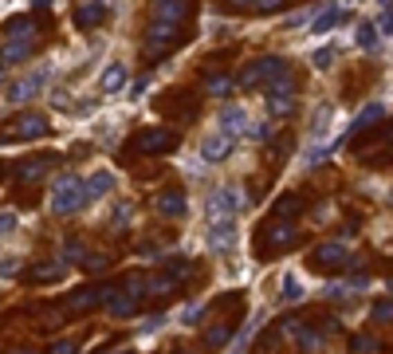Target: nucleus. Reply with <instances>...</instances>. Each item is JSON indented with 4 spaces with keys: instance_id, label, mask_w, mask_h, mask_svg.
<instances>
[{
    "instance_id": "f257e3e1",
    "label": "nucleus",
    "mask_w": 393,
    "mask_h": 354,
    "mask_svg": "<svg viewBox=\"0 0 393 354\" xmlns=\"http://www.w3.org/2000/svg\"><path fill=\"white\" fill-rule=\"evenodd\" d=\"M287 71H291V63L283 60V55H259V60L240 67V75H236L232 83L236 87H259V83H275V79L287 75Z\"/></svg>"
},
{
    "instance_id": "f03ea898",
    "label": "nucleus",
    "mask_w": 393,
    "mask_h": 354,
    "mask_svg": "<svg viewBox=\"0 0 393 354\" xmlns=\"http://www.w3.org/2000/svg\"><path fill=\"white\" fill-rule=\"evenodd\" d=\"M83 205H86L83 177H75V173L55 177V185H51V213H55V217H71V213H79Z\"/></svg>"
},
{
    "instance_id": "7ed1b4c3",
    "label": "nucleus",
    "mask_w": 393,
    "mask_h": 354,
    "mask_svg": "<svg viewBox=\"0 0 393 354\" xmlns=\"http://www.w3.org/2000/svg\"><path fill=\"white\" fill-rule=\"evenodd\" d=\"M240 209H244V193H240L236 185H221V189L205 201V217L209 220H236Z\"/></svg>"
},
{
    "instance_id": "20e7f679",
    "label": "nucleus",
    "mask_w": 393,
    "mask_h": 354,
    "mask_svg": "<svg viewBox=\"0 0 393 354\" xmlns=\"http://www.w3.org/2000/svg\"><path fill=\"white\" fill-rule=\"evenodd\" d=\"M177 130H170V126H146V130H138L134 134V150H142V154H173L177 150Z\"/></svg>"
},
{
    "instance_id": "39448f33",
    "label": "nucleus",
    "mask_w": 393,
    "mask_h": 354,
    "mask_svg": "<svg viewBox=\"0 0 393 354\" xmlns=\"http://www.w3.org/2000/svg\"><path fill=\"white\" fill-rule=\"evenodd\" d=\"M311 264L322 268V272H338V268L350 264V248H346L342 240H322V245L311 252Z\"/></svg>"
},
{
    "instance_id": "423d86ee",
    "label": "nucleus",
    "mask_w": 393,
    "mask_h": 354,
    "mask_svg": "<svg viewBox=\"0 0 393 354\" xmlns=\"http://www.w3.org/2000/svg\"><path fill=\"white\" fill-rule=\"evenodd\" d=\"M205 245H209V252H217V256H228L236 248V220H212L209 232H205Z\"/></svg>"
},
{
    "instance_id": "0eeeda50",
    "label": "nucleus",
    "mask_w": 393,
    "mask_h": 354,
    "mask_svg": "<svg viewBox=\"0 0 393 354\" xmlns=\"http://www.w3.org/2000/svg\"><path fill=\"white\" fill-rule=\"evenodd\" d=\"M154 209H158V213H161L165 220H181L185 213H189V201H185V189H165V193H158Z\"/></svg>"
},
{
    "instance_id": "6e6552de",
    "label": "nucleus",
    "mask_w": 393,
    "mask_h": 354,
    "mask_svg": "<svg viewBox=\"0 0 393 354\" xmlns=\"http://www.w3.org/2000/svg\"><path fill=\"white\" fill-rule=\"evenodd\" d=\"M44 79H48V67H39L36 75H28V79H16L8 87V103H28V98H36L44 91Z\"/></svg>"
},
{
    "instance_id": "1a4fd4ad",
    "label": "nucleus",
    "mask_w": 393,
    "mask_h": 354,
    "mask_svg": "<svg viewBox=\"0 0 393 354\" xmlns=\"http://www.w3.org/2000/svg\"><path fill=\"white\" fill-rule=\"evenodd\" d=\"M232 146H236V138H228V134H209L205 142H201V158L209 161V166H217V161H224L228 154H232Z\"/></svg>"
},
{
    "instance_id": "9d476101",
    "label": "nucleus",
    "mask_w": 393,
    "mask_h": 354,
    "mask_svg": "<svg viewBox=\"0 0 393 354\" xmlns=\"http://www.w3.org/2000/svg\"><path fill=\"white\" fill-rule=\"evenodd\" d=\"M111 292H114L111 283H91V287H79V292L67 299V311H86V307H95L98 299H107Z\"/></svg>"
},
{
    "instance_id": "9b49d317",
    "label": "nucleus",
    "mask_w": 393,
    "mask_h": 354,
    "mask_svg": "<svg viewBox=\"0 0 393 354\" xmlns=\"http://www.w3.org/2000/svg\"><path fill=\"white\" fill-rule=\"evenodd\" d=\"M8 134H12V138H24V142L44 138V134H48V114H24V118H16Z\"/></svg>"
},
{
    "instance_id": "f8f14e48",
    "label": "nucleus",
    "mask_w": 393,
    "mask_h": 354,
    "mask_svg": "<svg viewBox=\"0 0 393 354\" xmlns=\"http://www.w3.org/2000/svg\"><path fill=\"white\" fill-rule=\"evenodd\" d=\"M381 118H385V107H381V103H366V107H362V114L350 123L346 138H354V134H362V130H374V126H381Z\"/></svg>"
},
{
    "instance_id": "ddd939ff",
    "label": "nucleus",
    "mask_w": 393,
    "mask_h": 354,
    "mask_svg": "<svg viewBox=\"0 0 393 354\" xmlns=\"http://www.w3.org/2000/svg\"><path fill=\"white\" fill-rule=\"evenodd\" d=\"M107 20V4L102 0H83L79 8H75V24L79 28H98Z\"/></svg>"
},
{
    "instance_id": "4468645a",
    "label": "nucleus",
    "mask_w": 393,
    "mask_h": 354,
    "mask_svg": "<svg viewBox=\"0 0 393 354\" xmlns=\"http://www.w3.org/2000/svg\"><path fill=\"white\" fill-rule=\"evenodd\" d=\"M259 236L271 240V248H268V256H271V252H280V248H287L295 240V224L291 220H280V224H271V229H259Z\"/></svg>"
},
{
    "instance_id": "2eb2a0df",
    "label": "nucleus",
    "mask_w": 393,
    "mask_h": 354,
    "mask_svg": "<svg viewBox=\"0 0 393 354\" xmlns=\"http://www.w3.org/2000/svg\"><path fill=\"white\" fill-rule=\"evenodd\" d=\"M36 48V39H4V48H0V67H8V63H24Z\"/></svg>"
},
{
    "instance_id": "dca6fc26",
    "label": "nucleus",
    "mask_w": 393,
    "mask_h": 354,
    "mask_svg": "<svg viewBox=\"0 0 393 354\" xmlns=\"http://www.w3.org/2000/svg\"><path fill=\"white\" fill-rule=\"evenodd\" d=\"M248 130V110L244 107H224L221 110V134L236 138V134H244Z\"/></svg>"
},
{
    "instance_id": "f3484780",
    "label": "nucleus",
    "mask_w": 393,
    "mask_h": 354,
    "mask_svg": "<svg viewBox=\"0 0 393 354\" xmlns=\"http://www.w3.org/2000/svg\"><path fill=\"white\" fill-rule=\"evenodd\" d=\"M189 16V0H154V20H173L181 24Z\"/></svg>"
},
{
    "instance_id": "a211bd4d",
    "label": "nucleus",
    "mask_w": 393,
    "mask_h": 354,
    "mask_svg": "<svg viewBox=\"0 0 393 354\" xmlns=\"http://www.w3.org/2000/svg\"><path fill=\"white\" fill-rule=\"evenodd\" d=\"M107 311H111L114 319H130L138 311V299L130 292H118V287H114V292L107 295Z\"/></svg>"
},
{
    "instance_id": "6ab92c4d",
    "label": "nucleus",
    "mask_w": 393,
    "mask_h": 354,
    "mask_svg": "<svg viewBox=\"0 0 393 354\" xmlns=\"http://www.w3.org/2000/svg\"><path fill=\"white\" fill-rule=\"evenodd\" d=\"M48 166H51V158H28V161H20L16 166V182H24V185H32V182H39L44 173H48Z\"/></svg>"
},
{
    "instance_id": "aec40b11",
    "label": "nucleus",
    "mask_w": 393,
    "mask_h": 354,
    "mask_svg": "<svg viewBox=\"0 0 393 354\" xmlns=\"http://www.w3.org/2000/svg\"><path fill=\"white\" fill-rule=\"evenodd\" d=\"M111 185H114V173H111V170H95V173H91V177L83 182V193H86V201H95V197L111 193Z\"/></svg>"
},
{
    "instance_id": "412c9836",
    "label": "nucleus",
    "mask_w": 393,
    "mask_h": 354,
    "mask_svg": "<svg viewBox=\"0 0 393 354\" xmlns=\"http://www.w3.org/2000/svg\"><path fill=\"white\" fill-rule=\"evenodd\" d=\"M295 342H299V354H322V330L315 327H299V335H295Z\"/></svg>"
},
{
    "instance_id": "4be33fe9",
    "label": "nucleus",
    "mask_w": 393,
    "mask_h": 354,
    "mask_svg": "<svg viewBox=\"0 0 393 354\" xmlns=\"http://www.w3.org/2000/svg\"><path fill=\"white\" fill-rule=\"evenodd\" d=\"M342 20H346V8H342V4H331V8H322V12H319V20H315L311 28H315V32L322 36V32H331V28H338Z\"/></svg>"
},
{
    "instance_id": "5701e85b",
    "label": "nucleus",
    "mask_w": 393,
    "mask_h": 354,
    "mask_svg": "<svg viewBox=\"0 0 393 354\" xmlns=\"http://www.w3.org/2000/svg\"><path fill=\"white\" fill-rule=\"evenodd\" d=\"M102 91H107V95H118V91H122L126 87V67L122 63H111V67H107V71H102Z\"/></svg>"
},
{
    "instance_id": "b1692460",
    "label": "nucleus",
    "mask_w": 393,
    "mask_h": 354,
    "mask_svg": "<svg viewBox=\"0 0 393 354\" xmlns=\"http://www.w3.org/2000/svg\"><path fill=\"white\" fill-rule=\"evenodd\" d=\"M228 91H232V75H224V71H209V75H205V95L224 98Z\"/></svg>"
},
{
    "instance_id": "393cba45",
    "label": "nucleus",
    "mask_w": 393,
    "mask_h": 354,
    "mask_svg": "<svg viewBox=\"0 0 393 354\" xmlns=\"http://www.w3.org/2000/svg\"><path fill=\"white\" fill-rule=\"evenodd\" d=\"M268 114H275V118H291L295 114V95H268Z\"/></svg>"
},
{
    "instance_id": "a878e982",
    "label": "nucleus",
    "mask_w": 393,
    "mask_h": 354,
    "mask_svg": "<svg viewBox=\"0 0 393 354\" xmlns=\"http://www.w3.org/2000/svg\"><path fill=\"white\" fill-rule=\"evenodd\" d=\"M4 36L8 39H36V24L28 16H20V20H12V24L4 28Z\"/></svg>"
},
{
    "instance_id": "bb28decb",
    "label": "nucleus",
    "mask_w": 393,
    "mask_h": 354,
    "mask_svg": "<svg viewBox=\"0 0 393 354\" xmlns=\"http://www.w3.org/2000/svg\"><path fill=\"white\" fill-rule=\"evenodd\" d=\"M228 335H232V327H228V323H217V327L205 330V346H212V351H217V346H224V342H228Z\"/></svg>"
},
{
    "instance_id": "cd10ccee",
    "label": "nucleus",
    "mask_w": 393,
    "mask_h": 354,
    "mask_svg": "<svg viewBox=\"0 0 393 354\" xmlns=\"http://www.w3.org/2000/svg\"><path fill=\"white\" fill-rule=\"evenodd\" d=\"M334 60H338V48H315V55H311V63L319 67V71H327V67H334Z\"/></svg>"
},
{
    "instance_id": "c85d7f7f",
    "label": "nucleus",
    "mask_w": 393,
    "mask_h": 354,
    "mask_svg": "<svg viewBox=\"0 0 393 354\" xmlns=\"http://www.w3.org/2000/svg\"><path fill=\"white\" fill-rule=\"evenodd\" d=\"M350 351L354 354H378V339H374V335H354V339H350Z\"/></svg>"
},
{
    "instance_id": "c756f323",
    "label": "nucleus",
    "mask_w": 393,
    "mask_h": 354,
    "mask_svg": "<svg viewBox=\"0 0 393 354\" xmlns=\"http://www.w3.org/2000/svg\"><path fill=\"white\" fill-rule=\"evenodd\" d=\"M358 48H362V51H374V48H378V28H374V24H362V28H358Z\"/></svg>"
},
{
    "instance_id": "7c9ffc66",
    "label": "nucleus",
    "mask_w": 393,
    "mask_h": 354,
    "mask_svg": "<svg viewBox=\"0 0 393 354\" xmlns=\"http://www.w3.org/2000/svg\"><path fill=\"white\" fill-rule=\"evenodd\" d=\"M295 213H299V197L283 193L280 201H275V217H295Z\"/></svg>"
},
{
    "instance_id": "2f4dec72",
    "label": "nucleus",
    "mask_w": 393,
    "mask_h": 354,
    "mask_svg": "<svg viewBox=\"0 0 393 354\" xmlns=\"http://www.w3.org/2000/svg\"><path fill=\"white\" fill-rule=\"evenodd\" d=\"M63 260H67V264H83V260H86V245L67 240V245H63Z\"/></svg>"
},
{
    "instance_id": "473e14b6",
    "label": "nucleus",
    "mask_w": 393,
    "mask_h": 354,
    "mask_svg": "<svg viewBox=\"0 0 393 354\" xmlns=\"http://www.w3.org/2000/svg\"><path fill=\"white\" fill-rule=\"evenodd\" d=\"M283 299H287V303L303 299V283L295 280V276H283Z\"/></svg>"
},
{
    "instance_id": "72a5a7b5",
    "label": "nucleus",
    "mask_w": 393,
    "mask_h": 354,
    "mask_svg": "<svg viewBox=\"0 0 393 354\" xmlns=\"http://www.w3.org/2000/svg\"><path fill=\"white\" fill-rule=\"evenodd\" d=\"M130 217H134V205H130V201H122V205H114V229H126V224H130Z\"/></svg>"
},
{
    "instance_id": "f704fd0d",
    "label": "nucleus",
    "mask_w": 393,
    "mask_h": 354,
    "mask_svg": "<svg viewBox=\"0 0 393 354\" xmlns=\"http://www.w3.org/2000/svg\"><path fill=\"white\" fill-rule=\"evenodd\" d=\"M32 280H36V283L60 280V264H36V268H32Z\"/></svg>"
},
{
    "instance_id": "c9c22d12",
    "label": "nucleus",
    "mask_w": 393,
    "mask_h": 354,
    "mask_svg": "<svg viewBox=\"0 0 393 354\" xmlns=\"http://www.w3.org/2000/svg\"><path fill=\"white\" fill-rule=\"evenodd\" d=\"M374 319H378V323H393V299H381V303H374Z\"/></svg>"
},
{
    "instance_id": "e433bc0d",
    "label": "nucleus",
    "mask_w": 393,
    "mask_h": 354,
    "mask_svg": "<svg viewBox=\"0 0 393 354\" xmlns=\"http://www.w3.org/2000/svg\"><path fill=\"white\" fill-rule=\"evenodd\" d=\"M331 118H334V110H331V107H319V114H315V123H311V130H315V134H322Z\"/></svg>"
},
{
    "instance_id": "4c0bfd02",
    "label": "nucleus",
    "mask_w": 393,
    "mask_h": 354,
    "mask_svg": "<svg viewBox=\"0 0 393 354\" xmlns=\"http://www.w3.org/2000/svg\"><path fill=\"white\" fill-rule=\"evenodd\" d=\"M287 0H252V12H280Z\"/></svg>"
},
{
    "instance_id": "58836bf2",
    "label": "nucleus",
    "mask_w": 393,
    "mask_h": 354,
    "mask_svg": "<svg viewBox=\"0 0 393 354\" xmlns=\"http://www.w3.org/2000/svg\"><path fill=\"white\" fill-rule=\"evenodd\" d=\"M16 220H20V217H16L12 209H8V213H0V236H4V232H12V229H16Z\"/></svg>"
},
{
    "instance_id": "ea45409f",
    "label": "nucleus",
    "mask_w": 393,
    "mask_h": 354,
    "mask_svg": "<svg viewBox=\"0 0 393 354\" xmlns=\"http://www.w3.org/2000/svg\"><path fill=\"white\" fill-rule=\"evenodd\" d=\"M79 351V342H71V339H63V342H55V346H51L48 354H75Z\"/></svg>"
},
{
    "instance_id": "a19ab883",
    "label": "nucleus",
    "mask_w": 393,
    "mask_h": 354,
    "mask_svg": "<svg viewBox=\"0 0 393 354\" xmlns=\"http://www.w3.org/2000/svg\"><path fill=\"white\" fill-rule=\"evenodd\" d=\"M201 311H205V303H193V307H185V311H181V319H185V323H196Z\"/></svg>"
},
{
    "instance_id": "79ce46f5",
    "label": "nucleus",
    "mask_w": 393,
    "mask_h": 354,
    "mask_svg": "<svg viewBox=\"0 0 393 354\" xmlns=\"http://www.w3.org/2000/svg\"><path fill=\"white\" fill-rule=\"evenodd\" d=\"M224 8H232V12H252V0H224Z\"/></svg>"
},
{
    "instance_id": "37998d69",
    "label": "nucleus",
    "mask_w": 393,
    "mask_h": 354,
    "mask_svg": "<svg viewBox=\"0 0 393 354\" xmlns=\"http://www.w3.org/2000/svg\"><path fill=\"white\" fill-rule=\"evenodd\" d=\"M83 264H86V268H91V272H98V268H107V264H111V260H107V256H86Z\"/></svg>"
},
{
    "instance_id": "c03bdc74",
    "label": "nucleus",
    "mask_w": 393,
    "mask_h": 354,
    "mask_svg": "<svg viewBox=\"0 0 393 354\" xmlns=\"http://www.w3.org/2000/svg\"><path fill=\"white\" fill-rule=\"evenodd\" d=\"M381 32H385V36H393V8H385V12H381Z\"/></svg>"
},
{
    "instance_id": "a18cd8bd",
    "label": "nucleus",
    "mask_w": 393,
    "mask_h": 354,
    "mask_svg": "<svg viewBox=\"0 0 393 354\" xmlns=\"http://www.w3.org/2000/svg\"><path fill=\"white\" fill-rule=\"evenodd\" d=\"M0 75H4V67H0Z\"/></svg>"
},
{
    "instance_id": "49530a36",
    "label": "nucleus",
    "mask_w": 393,
    "mask_h": 354,
    "mask_svg": "<svg viewBox=\"0 0 393 354\" xmlns=\"http://www.w3.org/2000/svg\"><path fill=\"white\" fill-rule=\"evenodd\" d=\"M126 354H130V351H126Z\"/></svg>"
}]
</instances>
